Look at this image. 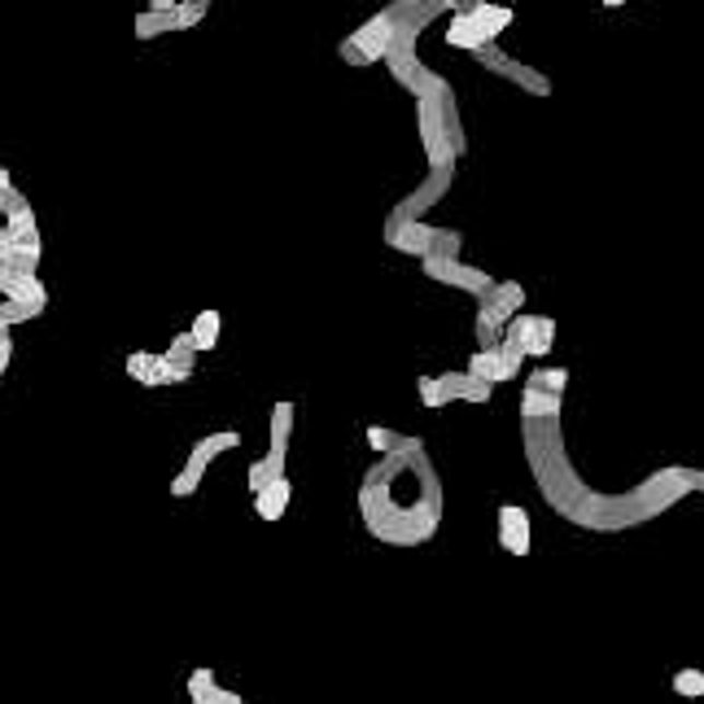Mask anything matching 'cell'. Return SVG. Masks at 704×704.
I'll list each match as a JSON object with an SVG mask.
<instances>
[{
    "label": "cell",
    "instance_id": "cell-6",
    "mask_svg": "<svg viewBox=\"0 0 704 704\" xmlns=\"http://www.w3.org/2000/svg\"><path fill=\"white\" fill-rule=\"evenodd\" d=\"M472 61H477L485 74H494V79H503V83H512V87H520V92H529V96H551V79H547L538 66L512 57L503 44H485L481 52H472Z\"/></svg>",
    "mask_w": 704,
    "mask_h": 704
},
{
    "label": "cell",
    "instance_id": "cell-1",
    "mask_svg": "<svg viewBox=\"0 0 704 704\" xmlns=\"http://www.w3.org/2000/svg\"><path fill=\"white\" fill-rule=\"evenodd\" d=\"M450 118H459V101H455V87L450 83L437 96L415 101V131H420L429 171H455V162H459L455 157V144H450Z\"/></svg>",
    "mask_w": 704,
    "mask_h": 704
},
{
    "label": "cell",
    "instance_id": "cell-20",
    "mask_svg": "<svg viewBox=\"0 0 704 704\" xmlns=\"http://www.w3.org/2000/svg\"><path fill=\"white\" fill-rule=\"evenodd\" d=\"M131 31H136V39H157V35H175V31H179V17H175V9H171V13H157V9H140V13H136V22H131Z\"/></svg>",
    "mask_w": 704,
    "mask_h": 704
},
{
    "label": "cell",
    "instance_id": "cell-5",
    "mask_svg": "<svg viewBox=\"0 0 704 704\" xmlns=\"http://www.w3.org/2000/svg\"><path fill=\"white\" fill-rule=\"evenodd\" d=\"M289 437H293V402H289V398H280V402L271 407V446H267V455H262V459H254V464H249V494H258V490H267L271 481H280V477H284Z\"/></svg>",
    "mask_w": 704,
    "mask_h": 704
},
{
    "label": "cell",
    "instance_id": "cell-14",
    "mask_svg": "<svg viewBox=\"0 0 704 704\" xmlns=\"http://www.w3.org/2000/svg\"><path fill=\"white\" fill-rule=\"evenodd\" d=\"M498 547L512 555H529V512L507 503L498 507Z\"/></svg>",
    "mask_w": 704,
    "mask_h": 704
},
{
    "label": "cell",
    "instance_id": "cell-25",
    "mask_svg": "<svg viewBox=\"0 0 704 704\" xmlns=\"http://www.w3.org/2000/svg\"><path fill=\"white\" fill-rule=\"evenodd\" d=\"M240 446V433L236 429H223V433H210V437H201L197 446H192V455H201L206 464L214 459V455H223V450H236Z\"/></svg>",
    "mask_w": 704,
    "mask_h": 704
},
{
    "label": "cell",
    "instance_id": "cell-33",
    "mask_svg": "<svg viewBox=\"0 0 704 704\" xmlns=\"http://www.w3.org/2000/svg\"><path fill=\"white\" fill-rule=\"evenodd\" d=\"M9 359H13V337H9V332H0V376H4Z\"/></svg>",
    "mask_w": 704,
    "mask_h": 704
},
{
    "label": "cell",
    "instance_id": "cell-19",
    "mask_svg": "<svg viewBox=\"0 0 704 704\" xmlns=\"http://www.w3.org/2000/svg\"><path fill=\"white\" fill-rule=\"evenodd\" d=\"M289 498H293V485H289V477H280V481H271L267 490L254 494V512H258L262 520H280L284 507H289Z\"/></svg>",
    "mask_w": 704,
    "mask_h": 704
},
{
    "label": "cell",
    "instance_id": "cell-21",
    "mask_svg": "<svg viewBox=\"0 0 704 704\" xmlns=\"http://www.w3.org/2000/svg\"><path fill=\"white\" fill-rule=\"evenodd\" d=\"M192 345H197V354H206V350H214L219 345V332H223V315L219 310H197V319H192Z\"/></svg>",
    "mask_w": 704,
    "mask_h": 704
},
{
    "label": "cell",
    "instance_id": "cell-18",
    "mask_svg": "<svg viewBox=\"0 0 704 704\" xmlns=\"http://www.w3.org/2000/svg\"><path fill=\"white\" fill-rule=\"evenodd\" d=\"M520 415H525V424H533V420H555V415H560V394H547V389H538V385H525V389H520Z\"/></svg>",
    "mask_w": 704,
    "mask_h": 704
},
{
    "label": "cell",
    "instance_id": "cell-36",
    "mask_svg": "<svg viewBox=\"0 0 704 704\" xmlns=\"http://www.w3.org/2000/svg\"><path fill=\"white\" fill-rule=\"evenodd\" d=\"M691 481H695V490H704V472H691Z\"/></svg>",
    "mask_w": 704,
    "mask_h": 704
},
{
    "label": "cell",
    "instance_id": "cell-28",
    "mask_svg": "<svg viewBox=\"0 0 704 704\" xmlns=\"http://www.w3.org/2000/svg\"><path fill=\"white\" fill-rule=\"evenodd\" d=\"M214 691H219L214 669H192V673H188V700H192V704H206Z\"/></svg>",
    "mask_w": 704,
    "mask_h": 704
},
{
    "label": "cell",
    "instance_id": "cell-3",
    "mask_svg": "<svg viewBox=\"0 0 704 704\" xmlns=\"http://www.w3.org/2000/svg\"><path fill=\"white\" fill-rule=\"evenodd\" d=\"M385 245L398 249V254H411V258H459L464 249V232L455 227H433L424 219H398L389 214L385 219Z\"/></svg>",
    "mask_w": 704,
    "mask_h": 704
},
{
    "label": "cell",
    "instance_id": "cell-15",
    "mask_svg": "<svg viewBox=\"0 0 704 704\" xmlns=\"http://www.w3.org/2000/svg\"><path fill=\"white\" fill-rule=\"evenodd\" d=\"M0 249L44 258V236H39V223H0Z\"/></svg>",
    "mask_w": 704,
    "mask_h": 704
},
{
    "label": "cell",
    "instance_id": "cell-23",
    "mask_svg": "<svg viewBox=\"0 0 704 704\" xmlns=\"http://www.w3.org/2000/svg\"><path fill=\"white\" fill-rule=\"evenodd\" d=\"M39 267V258H31V254H9V249H0V293L13 284V280H22V275H39L35 271Z\"/></svg>",
    "mask_w": 704,
    "mask_h": 704
},
{
    "label": "cell",
    "instance_id": "cell-8",
    "mask_svg": "<svg viewBox=\"0 0 704 704\" xmlns=\"http://www.w3.org/2000/svg\"><path fill=\"white\" fill-rule=\"evenodd\" d=\"M385 66H389V79L402 87V92H411L415 101H424V96H437L442 87H446V79L433 70V66H424L420 61V52H402V48H389L385 52Z\"/></svg>",
    "mask_w": 704,
    "mask_h": 704
},
{
    "label": "cell",
    "instance_id": "cell-13",
    "mask_svg": "<svg viewBox=\"0 0 704 704\" xmlns=\"http://www.w3.org/2000/svg\"><path fill=\"white\" fill-rule=\"evenodd\" d=\"M450 175H455V171H429V179H424V184H420L411 197H402V201H398L389 214H398V219H420L424 210H433V206L446 197Z\"/></svg>",
    "mask_w": 704,
    "mask_h": 704
},
{
    "label": "cell",
    "instance_id": "cell-27",
    "mask_svg": "<svg viewBox=\"0 0 704 704\" xmlns=\"http://www.w3.org/2000/svg\"><path fill=\"white\" fill-rule=\"evenodd\" d=\"M525 385H538V389H547V394H564L568 372H564V367H533Z\"/></svg>",
    "mask_w": 704,
    "mask_h": 704
},
{
    "label": "cell",
    "instance_id": "cell-17",
    "mask_svg": "<svg viewBox=\"0 0 704 704\" xmlns=\"http://www.w3.org/2000/svg\"><path fill=\"white\" fill-rule=\"evenodd\" d=\"M0 214H4V223H39L35 210H31V201L13 188L9 166H0Z\"/></svg>",
    "mask_w": 704,
    "mask_h": 704
},
{
    "label": "cell",
    "instance_id": "cell-4",
    "mask_svg": "<svg viewBox=\"0 0 704 704\" xmlns=\"http://www.w3.org/2000/svg\"><path fill=\"white\" fill-rule=\"evenodd\" d=\"M472 0H389L385 13L394 22V39L389 48H402V52H415L420 35L429 31V22H437L442 13H459L468 9Z\"/></svg>",
    "mask_w": 704,
    "mask_h": 704
},
{
    "label": "cell",
    "instance_id": "cell-2",
    "mask_svg": "<svg viewBox=\"0 0 704 704\" xmlns=\"http://www.w3.org/2000/svg\"><path fill=\"white\" fill-rule=\"evenodd\" d=\"M512 22H516V9H512V4L472 0L468 9L450 13L446 44H450V48H464V52H481L485 44H498V35H503Z\"/></svg>",
    "mask_w": 704,
    "mask_h": 704
},
{
    "label": "cell",
    "instance_id": "cell-32",
    "mask_svg": "<svg viewBox=\"0 0 704 704\" xmlns=\"http://www.w3.org/2000/svg\"><path fill=\"white\" fill-rule=\"evenodd\" d=\"M206 704H245V700H240L236 691H227V687H219V691H214V695H210Z\"/></svg>",
    "mask_w": 704,
    "mask_h": 704
},
{
    "label": "cell",
    "instance_id": "cell-10",
    "mask_svg": "<svg viewBox=\"0 0 704 704\" xmlns=\"http://www.w3.org/2000/svg\"><path fill=\"white\" fill-rule=\"evenodd\" d=\"M551 341H555V319L551 315H516L512 324H507V332H503V345H512L516 354H525V359H542V354H551Z\"/></svg>",
    "mask_w": 704,
    "mask_h": 704
},
{
    "label": "cell",
    "instance_id": "cell-9",
    "mask_svg": "<svg viewBox=\"0 0 704 704\" xmlns=\"http://www.w3.org/2000/svg\"><path fill=\"white\" fill-rule=\"evenodd\" d=\"M420 267H424L429 280H437V284H446V289H459V293H472V297H490V289L498 284L490 271L468 267V262H459V258H424Z\"/></svg>",
    "mask_w": 704,
    "mask_h": 704
},
{
    "label": "cell",
    "instance_id": "cell-31",
    "mask_svg": "<svg viewBox=\"0 0 704 704\" xmlns=\"http://www.w3.org/2000/svg\"><path fill=\"white\" fill-rule=\"evenodd\" d=\"M367 446H372V450H394V433H385L380 424H372V429H367Z\"/></svg>",
    "mask_w": 704,
    "mask_h": 704
},
{
    "label": "cell",
    "instance_id": "cell-22",
    "mask_svg": "<svg viewBox=\"0 0 704 704\" xmlns=\"http://www.w3.org/2000/svg\"><path fill=\"white\" fill-rule=\"evenodd\" d=\"M201 477H206V459L188 450V459H184V468H179V472L171 477V494H175V498H188V494H197V485H201Z\"/></svg>",
    "mask_w": 704,
    "mask_h": 704
},
{
    "label": "cell",
    "instance_id": "cell-7",
    "mask_svg": "<svg viewBox=\"0 0 704 704\" xmlns=\"http://www.w3.org/2000/svg\"><path fill=\"white\" fill-rule=\"evenodd\" d=\"M389 39H394V22H389V13L380 9V13H372L363 26H354L341 44H337V57L345 61V66H376V61H385V52H389Z\"/></svg>",
    "mask_w": 704,
    "mask_h": 704
},
{
    "label": "cell",
    "instance_id": "cell-26",
    "mask_svg": "<svg viewBox=\"0 0 704 704\" xmlns=\"http://www.w3.org/2000/svg\"><path fill=\"white\" fill-rule=\"evenodd\" d=\"M48 306H35V302H0V332L26 324V319H39Z\"/></svg>",
    "mask_w": 704,
    "mask_h": 704
},
{
    "label": "cell",
    "instance_id": "cell-35",
    "mask_svg": "<svg viewBox=\"0 0 704 704\" xmlns=\"http://www.w3.org/2000/svg\"><path fill=\"white\" fill-rule=\"evenodd\" d=\"M603 9H621V4H630V0H599Z\"/></svg>",
    "mask_w": 704,
    "mask_h": 704
},
{
    "label": "cell",
    "instance_id": "cell-11",
    "mask_svg": "<svg viewBox=\"0 0 704 704\" xmlns=\"http://www.w3.org/2000/svg\"><path fill=\"white\" fill-rule=\"evenodd\" d=\"M520 363H525V354H516L512 345L498 341L494 350H477V354L468 359V372H472L477 380H485V385H503V380H516Z\"/></svg>",
    "mask_w": 704,
    "mask_h": 704
},
{
    "label": "cell",
    "instance_id": "cell-16",
    "mask_svg": "<svg viewBox=\"0 0 704 704\" xmlns=\"http://www.w3.org/2000/svg\"><path fill=\"white\" fill-rule=\"evenodd\" d=\"M442 380V389H446V402H490V389L494 385H485V380H477L472 372H446V376H437Z\"/></svg>",
    "mask_w": 704,
    "mask_h": 704
},
{
    "label": "cell",
    "instance_id": "cell-29",
    "mask_svg": "<svg viewBox=\"0 0 704 704\" xmlns=\"http://www.w3.org/2000/svg\"><path fill=\"white\" fill-rule=\"evenodd\" d=\"M673 691L687 695V700L704 695V669H678V673H673Z\"/></svg>",
    "mask_w": 704,
    "mask_h": 704
},
{
    "label": "cell",
    "instance_id": "cell-24",
    "mask_svg": "<svg viewBox=\"0 0 704 704\" xmlns=\"http://www.w3.org/2000/svg\"><path fill=\"white\" fill-rule=\"evenodd\" d=\"M127 376L136 385H144V389H162V380H157V354H149V350L127 354Z\"/></svg>",
    "mask_w": 704,
    "mask_h": 704
},
{
    "label": "cell",
    "instance_id": "cell-34",
    "mask_svg": "<svg viewBox=\"0 0 704 704\" xmlns=\"http://www.w3.org/2000/svg\"><path fill=\"white\" fill-rule=\"evenodd\" d=\"M179 0H144V9H157V13H171Z\"/></svg>",
    "mask_w": 704,
    "mask_h": 704
},
{
    "label": "cell",
    "instance_id": "cell-12",
    "mask_svg": "<svg viewBox=\"0 0 704 704\" xmlns=\"http://www.w3.org/2000/svg\"><path fill=\"white\" fill-rule=\"evenodd\" d=\"M192 367H197V345H192V332L184 328V332H175V337H171V345L157 354V380H162V389H166V385L188 380V376H192Z\"/></svg>",
    "mask_w": 704,
    "mask_h": 704
},
{
    "label": "cell",
    "instance_id": "cell-30",
    "mask_svg": "<svg viewBox=\"0 0 704 704\" xmlns=\"http://www.w3.org/2000/svg\"><path fill=\"white\" fill-rule=\"evenodd\" d=\"M415 389H420V402H424V407H446V389H442L437 376H420Z\"/></svg>",
    "mask_w": 704,
    "mask_h": 704
}]
</instances>
